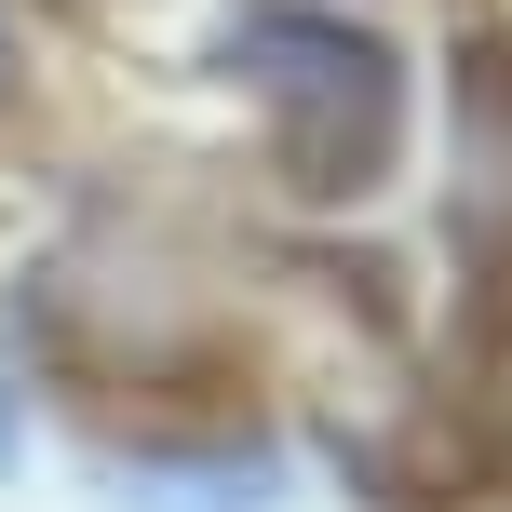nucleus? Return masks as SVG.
<instances>
[{
	"label": "nucleus",
	"instance_id": "1",
	"mask_svg": "<svg viewBox=\"0 0 512 512\" xmlns=\"http://www.w3.org/2000/svg\"><path fill=\"white\" fill-rule=\"evenodd\" d=\"M230 68L270 95V135H283V176L310 203L364 189L391 162V122H405V81H391V41L378 27H337V14H243Z\"/></svg>",
	"mask_w": 512,
	"mask_h": 512
},
{
	"label": "nucleus",
	"instance_id": "2",
	"mask_svg": "<svg viewBox=\"0 0 512 512\" xmlns=\"http://www.w3.org/2000/svg\"><path fill=\"white\" fill-rule=\"evenodd\" d=\"M108 499H122V512H283V459H256V445H243V459H122V472H108Z\"/></svg>",
	"mask_w": 512,
	"mask_h": 512
},
{
	"label": "nucleus",
	"instance_id": "3",
	"mask_svg": "<svg viewBox=\"0 0 512 512\" xmlns=\"http://www.w3.org/2000/svg\"><path fill=\"white\" fill-rule=\"evenodd\" d=\"M0 81H14V27H0Z\"/></svg>",
	"mask_w": 512,
	"mask_h": 512
}]
</instances>
